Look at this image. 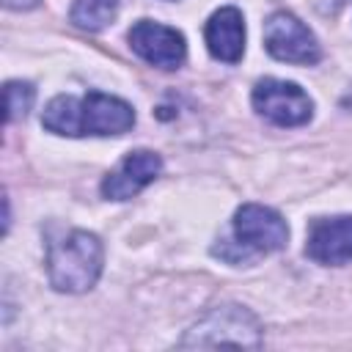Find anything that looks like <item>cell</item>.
<instances>
[{
	"label": "cell",
	"instance_id": "cell-1",
	"mask_svg": "<svg viewBox=\"0 0 352 352\" xmlns=\"http://www.w3.org/2000/svg\"><path fill=\"white\" fill-rule=\"evenodd\" d=\"M41 124L47 132L82 138V135H124L135 124V110L129 102L88 91L85 96H55L41 116Z\"/></svg>",
	"mask_w": 352,
	"mask_h": 352
},
{
	"label": "cell",
	"instance_id": "cell-2",
	"mask_svg": "<svg viewBox=\"0 0 352 352\" xmlns=\"http://www.w3.org/2000/svg\"><path fill=\"white\" fill-rule=\"evenodd\" d=\"M102 242L88 231H69L47 248V275L58 292H88L102 275Z\"/></svg>",
	"mask_w": 352,
	"mask_h": 352
},
{
	"label": "cell",
	"instance_id": "cell-3",
	"mask_svg": "<svg viewBox=\"0 0 352 352\" xmlns=\"http://www.w3.org/2000/svg\"><path fill=\"white\" fill-rule=\"evenodd\" d=\"M286 239H289L286 220L275 209L261 204H242L231 220V239H223L220 248H214V253L236 264L275 253L286 248Z\"/></svg>",
	"mask_w": 352,
	"mask_h": 352
},
{
	"label": "cell",
	"instance_id": "cell-4",
	"mask_svg": "<svg viewBox=\"0 0 352 352\" xmlns=\"http://www.w3.org/2000/svg\"><path fill=\"white\" fill-rule=\"evenodd\" d=\"M217 344L261 346L258 319L239 305H220L212 308L182 341V346H217Z\"/></svg>",
	"mask_w": 352,
	"mask_h": 352
},
{
	"label": "cell",
	"instance_id": "cell-5",
	"mask_svg": "<svg viewBox=\"0 0 352 352\" xmlns=\"http://www.w3.org/2000/svg\"><path fill=\"white\" fill-rule=\"evenodd\" d=\"M250 99L256 113L272 121L275 126H300L308 124L314 116V102L297 82L264 77L256 82Z\"/></svg>",
	"mask_w": 352,
	"mask_h": 352
},
{
	"label": "cell",
	"instance_id": "cell-6",
	"mask_svg": "<svg viewBox=\"0 0 352 352\" xmlns=\"http://www.w3.org/2000/svg\"><path fill=\"white\" fill-rule=\"evenodd\" d=\"M264 47L272 58L286 60V63L311 66L322 58L316 36L289 11H275L264 22Z\"/></svg>",
	"mask_w": 352,
	"mask_h": 352
},
{
	"label": "cell",
	"instance_id": "cell-7",
	"mask_svg": "<svg viewBox=\"0 0 352 352\" xmlns=\"http://www.w3.org/2000/svg\"><path fill=\"white\" fill-rule=\"evenodd\" d=\"M129 47L146 63L160 69H179L187 58L184 36L176 28H168L151 19H140L129 28Z\"/></svg>",
	"mask_w": 352,
	"mask_h": 352
},
{
	"label": "cell",
	"instance_id": "cell-8",
	"mask_svg": "<svg viewBox=\"0 0 352 352\" xmlns=\"http://www.w3.org/2000/svg\"><path fill=\"white\" fill-rule=\"evenodd\" d=\"M308 258L327 267H341L352 261V214L319 217L308 228L305 242Z\"/></svg>",
	"mask_w": 352,
	"mask_h": 352
},
{
	"label": "cell",
	"instance_id": "cell-9",
	"mask_svg": "<svg viewBox=\"0 0 352 352\" xmlns=\"http://www.w3.org/2000/svg\"><path fill=\"white\" fill-rule=\"evenodd\" d=\"M162 170V160L160 154L148 151V148H138L129 151L102 182V195L107 201H126L132 195H138L146 184H151Z\"/></svg>",
	"mask_w": 352,
	"mask_h": 352
},
{
	"label": "cell",
	"instance_id": "cell-10",
	"mask_svg": "<svg viewBox=\"0 0 352 352\" xmlns=\"http://www.w3.org/2000/svg\"><path fill=\"white\" fill-rule=\"evenodd\" d=\"M206 47L209 52L223 63H236L245 52V19L242 11L234 6L217 8L206 19Z\"/></svg>",
	"mask_w": 352,
	"mask_h": 352
},
{
	"label": "cell",
	"instance_id": "cell-11",
	"mask_svg": "<svg viewBox=\"0 0 352 352\" xmlns=\"http://www.w3.org/2000/svg\"><path fill=\"white\" fill-rule=\"evenodd\" d=\"M118 14V0H74L72 6V25L88 33L104 30Z\"/></svg>",
	"mask_w": 352,
	"mask_h": 352
},
{
	"label": "cell",
	"instance_id": "cell-12",
	"mask_svg": "<svg viewBox=\"0 0 352 352\" xmlns=\"http://www.w3.org/2000/svg\"><path fill=\"white\" fill-rule=\"evenodd\" d=\"M36 91L30 82L22 80H11L6 82V121H19L28 116V110L33 107Z\"/></svg>",
	"mask_w": 352,
	"mask_h": 352
},
{
	"label": "cell",
	"instance_id": "cell-13",
	"mask_svg": "<svg viewBox=\"0 0 352 352\" xmlns=\"http://www.w3.org/2000/svg\"><path fill=\"white\" fill-rule=\"evenodd\" d=\"M8 8H33L38 0H3Z\"/></svg>",
	"mask_w": 352,
	"mask_h": 352
}]
</instances>
